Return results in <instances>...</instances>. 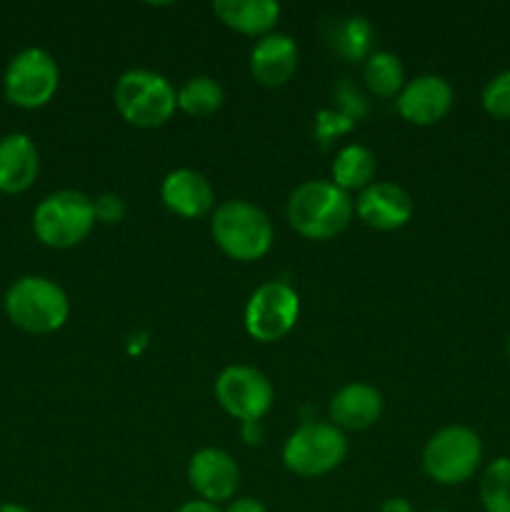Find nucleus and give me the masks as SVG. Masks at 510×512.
Segmentation results:
<instances>
[{"label": "nucleus", "instance_id": "nucleus-13", "mask_svg": "<svg viewBox=\"0 0 510 512\" xmlns=\"http://www.w3.org/2000/svg\"><path fill=\"white\" fill-rule=\"evenodd\" d=\"M415 203L405 188L395 183H378L375 180L370 188L355 200V215L373 230H400L413 218Z\"/></svg>", "mask_w": 510, "mask_h": 512}, {"label": "nucleus", "instance_id": "nucleus-26", "mask_svg": "<svg viewBox=\"0 0 510 512\" xmlns=\"http://www.w3.org/2000/svg\"><path fill=\"white\" fill-rule=\"evenodd\" d=\"M223 512H268V508L255 498H238L233 500V503H230Z\"/></svg>", "mask_w": 510, "mask_h": 512}, {"label": "nucleus", "instance_id": "nucleus-25", "mask_svg": "<svg viewBox=\"0 0 510 512\" xmlns=\"http://www.w3.org/2000/svg\"><path fill=\"white\" fill-rule=\"evenodd\" d=\"M95 220L103 225H118L125 218V200L118 193H100L93 200Z\"/></svg>", "mask_w": 510, "mask_h": 512}, {"label": "nucleus", "instance_id": "nucleus-6", "mask_svg": "<svg viewBox=\"0 0 510 512\" xmlns=\"http://www.w3.org/2000/svg\"><path fill=\"white\" fill-rule=\"evenodd\" d=\"M480 460H483L480 435L465 425L440 428L423 450L425 475L440 485L468 483L480 468Z\"/></svg>", "mask_w": 510, "mask_h": 512}, {"label": "nucleus", "instance_id": "nucleus-30", "mask_svg": "<svg viewBox=\"0 0 510 512\" xmlns=\"http://www.w3.org/2000/svg\"><path fill=\"white\" fill-rule=\"evenodd\" d=\"M508 358H510V338H508Z\"/></svg>", "mask_w": 510, "mask_h": 512}, {"label": "nucleus", "instance_id": "nucleus-1", "mask_svg": "<svg viewBox=\"0 0 510 512\" xmlns=\"http://www.w3.org/2000/svg\"><path fill=\"white\" fill-rule=\"evenodd\" d=\"M290 228L308 240H330L343 233L355 215V200L333 180H305L290 193Z\"/></svg>", "mask_w": 510, "mask_h": 512}, {"label": "nucleus", "instance_id": "nucleus-21", "mask_svg": "<svg viewBox=\"0 0 510 512\" xmlns=\"http://www.w3.org/2000/svg\"><path fill=\"white\" fill-rule=\"evenodd\" d=\"M225 93L210 75H193L178 88V110L190 118H210L223 108Z\"/></svg>", "mask_w": 510, "mask_h": 512}, {"label": "nucleus", "instance_id": "nucleus-11", "mask_svg": "<svg viewBox=\"0 0 510 512\" xmlns=\"http://www.w3.org/2000/svg\"><path fill=\"white\" fill-rule=\"evenodd\" d=\"M453 100V85L443 75H418L405 83L395 103H398V113L405 123L428 128V125L440 123L450 113Z\"/></svg>", "mask_w": 510, "mask_h": 512}, {"label": "nucleus", "instance_id": "nucleus-17", "mask_svg": "<svg viewBox=\"0 0 510 512\" xmlns=\"http://www.w3.org/2000/svg\"><path fill=\"white\" fill-rule=\"evenodd\" d=\"M40 173V153L25 133L0 138V193L20 195L35 183Z\"/></svg>", "mask_w": 510, "mask_h": 512}, {"label": "nucleus", "instance_id": "nucleus-3", "mask_svg": "<svg viewBox=\"0 0 510 512\" xmlns=\"http://www.w3.org/2000/svg\"><path fill=\"white\" fill-rule=\"evenodd\" d=\"M115 110L135 128H160L178 110V90L155 70H125L113 88Z\"/></svg>", "mask_w": 510, "mask_h": 512}, {"label": "nucleus", "instance_id": "nucleus-10", "mask_svg": "<svg viewBox=\"0 0 510 512\" xmlns=\"http://www.w3.org/2000/svg\"><path fill=\"white\" fill-rule=\"evenodd\" d=\"M215 400L220 408L235 420H243L245 425L260 423L270 408H273V385L250 365H228L223 373L215 378Z\"/></svg>", "mask_w": 510, "mask_h": 512}, {"label": "nucleus", "instance_id": "nucleus-24", "mask_svg": "<svg viewBox=\"0 0 510 512\" xmlns=\"http://www.w3.org/2000/svg\"><path fill=\"white\" fill-rule=\"evenodd\" d=\"M483 110L495 120H510V70H503L488 80L480 95Z\"/></svg>", "mask_w": 510, "mask_h": 512}, {"label": "nucleus", "instance_id": "nucleus-31", "mask_svg": "<svg viewBox=\"0 0 510 512\" xmlns=\"http://www.w3.org/2000/svg\"><path fill=\"white\" fill-rule=\"evenodd\" d=\"M430 512H445V510H430Z\"/></svg>", "mask_w": 510, "mask_h": 512}, {"label": "nucleus", "instance_id": "nucleus-29", "mask_svg": "<svg viewBox=\"0 0 510 512\" xmlns=\"http://www.w3.org/2000/svg\"><path fill=\"white\" fill-rule=\"evenodd\" d=\"M0 512H33V510L25 508V505H18V503H5V505H0Z\"/></svg>", "mask_w": 510, "mask_h": 512}, {"label": "nucleus", "instance_id": "nucleus-8", "mask_svg": "<svg viewBox=\"0 0 510 512\" xmlns=\"http://www.w3.org/2000/svg\"><path fill=\"white\" fill-rule=\"evenodd\" d=\"M60 85V70L53 55L43 48H25L8 63L3 93L8 103L23 110H38L53 100Z\"/></svg>", "mask_w": 510, "mask_h": 512}, {"label": "nucleus", "instance_id": "nucleus-14", "mask_svg": "<svg viewBox=\"0 0 510 512\" xmlns=\"http://www.w3.org/2000/svg\"><path fill=\"white\" fill-rule=\"evenodd\" d=\"M160 198L170 213L180 218H205L215 210V193L210 180L203 173L190 168H178L165 175L160 185Z\"/></svg>", "mask_w": 510, "mask_h": 512}, {"label": "nucleus", "instance_id": "nucleus-18", "mask_svg": "<svg viewBox=\"0 0 510 512\" xmlns=\"http://www.w3.org/2000/svg\"><path fill=\"white\" fill-rule=\"evenodd\" d=\"M213 13L235 33L265 38L278 25L280 5L275 0H218Z\"/></svg>", "mask_w": 510, "mask_h": 512}, {"label": "nucleus", "instance_id": "nucleus-9", "mask_svg": "<svg viewBox=\"0 0 510 512\" xmlns=\"http://www.w3.org/2000/svg\"><path fill=\"white\" fill-rule=\"evenodd\" d=\"M300 318V298L283 280H270L253 290L245 305V330L258 343H278Z\"/></svg>", "mask_w": 510, "mask_h": 512}, {"label": "nucleus", "instance_id": "nucleus-22", "mask_svg": "<svg viewBox=\"0 0 510 512\" xmlns=\"http://www.w3.org/2000/svg\"><path fill=\"white\" fill-rule=\"evenodd\" d=\"M480 503L485 512H510V458H498L485 468Z\"/></svg>", "mask_w": 510, "mask_h": 512}, {"label": "nucleus", "instance_id": "nucleus-2", "mask_svg": "<svg viewBox=\"0 0 510 512\" xmlns=\"http://www.w3.org/2000/svg\"><path fill=\"white\" fill-rule=\"evenodd\" d=\"M210 233L215 245L228 258L253 263L273 248L275 230L268 213L248 200H225L210 215Z\"/></svg>", "mask_w": 510, "mask_h": 512}, {"label": "nucleus", "instance_id": "nucleus-23", "mask_svg": "<svg viewBox=\"0 0 510 512\" xmlns=\"http://www.w3.org/2000/svg\"><path fill=\"white\" fill-rule=\"evenodd\" d=\"M370 45H373V28L365 18L353 15L335 28V48L348 60H368Z\"/></svg>", "mask_w": 510, "mask_h": 512}, {"label": "nucleus", "instance_id": "nucleus-5", "mask_svg": "<svg viewBox=\"0 0 510 512\" xmlns=\"http://www.w3.org/2000/svg\"><path fill=\"white\" fill-rule=\"evenodd\" d=\"M93 198L80 190H55L45 195L33 213L35 238L55 250H68L83 243L95 228Z\"/></svg>", "mask_w": 510, "mask_h": 512}, {"label": "nucleus", "instance_id": "nucleus-15", "mask_svg": "<svg viewBox=\"0 0 510 512\" xmlns=\"http://www.w3.org/2000/svg\"><path fill=\"white\" fill-rule=\"evenodd\" d=\"M298 70V45L290 35L270 33L250 50V73L265 88H280Z\"/></svg>", "mask_w": 510, "mask_h": 512}, {"label": "nucleus", "instance_id": "nucleus-12", "mask_svg": "<svg viewBox=\"0 0 510 512\" xmlns=\"http://www.w3.org/2000/svg\"><path fill=\"white\" fill-rule=\"evenodd\" d=\"M188 483L200 500L218 505L233 498L238 490V463L220 448H200L188 463Z\"/></svg>", "mask_w": 510, "mask_h": 512}, {"label": "nucleus", "instance_id": "nucleus-20", "mask_svg": "<svg viewBox=\"0 0 510 512\" xmlns=\"http://www.w3.org/2000/svg\"><path fill=\"white\" fill-rule=\"evenodd\" d=\"M363 80L368 90L378 98H398L400 90L405 88V68L403 60L388 50L370 53L363 65Z\"/></svg>", "mask_w": 510, "mask_h": 512}, {"label": "nucleus", "instance_id": "nucleus-16", "mask_svg": "<svg viewBox=\"0 0 510 512\" xmlns=\"http://www.w3.org/2000/svg\"><path fill=\"white\" fill-rule=\"evenodd\" d=\"M328 415L340 430H368L383 415V395L368 383H348L330 398Z\"/></svg>", "mask_w": 510, "mask_h": 512}, {"label": "nucleus", "instance_id": "nucleus-27", "mask_svg": "<svg viewBox=\"0 0 510 512\" xmlns=\"http://www.w3.org/2000/svg\"><path fill=\"white\" fill-rule=\"evenodd\" d=\"M175 512H223V510L213 503H205V500H190V503L180 505Z\"/></svg>", "mask_w": 510, "mask_h": 512}, {"label": "nucleus", "instance_id": "nucleus-19", "mask_svg": "<svg viewBox=\"0 0 510 512\" xmlns=\"http://www.w3.org/2000/svg\"><path fill=\"white\" fill-rule=\"evenodd\" d=\"M375 173H378V158L365 145H345L333 160V183L345 193H353V190L363 193L375 183Z\"/></svg>", "mask_w": 510, "mask_h": 512}, {"label": "nucleus", "instance_id": "nucleus-7", "mask_svg": "<svg viewBox=\"0 0 510 512\" xmlns=\"http://www.w3.org/2000/svg\"><path fill=\"white\" fill-rule=\"evenodd\" d=\"M348 455V440L333 423H305L288 435L283 463L300 478H323L333 473Z\"/></svg>", "mask_w": 510, "mask_h": 512}, {"label": "nucleus", "instance_id": "nucleus-4", "mask_svg": "<svg viewBox=\"0 0 510 512\" xmlns=\"http://www.w3.org/2000/svg\"><path fill=\"white\" fill-rule=\"evenodd\" d=\"M5 315L15 328L33 335L55 333L70 315V300L55 280L43 275L18 278L5 293Z\"/></svg>", "mask_w": 510, "mask_h": 512}, {"label": "nucleus", "instance_id": "nucleus-28", "mask_svg": "<svg viewBox=\"0 0 510 512\" xmlns=\"http://www.w3.org/2000/svg\"><path fill=\"white\" fill-rule=\"evenodd\" d=\"M380 512H413V505L405 498H388L380 505Z\"/></svg>", "mask_w": 510, "mask_h": 512}]
</instances>
